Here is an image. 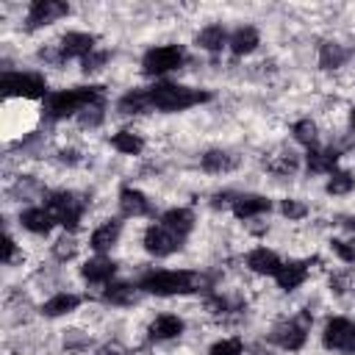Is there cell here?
<instances>
[{
    "label": "cell",
    "mask_w": 355,
    "mask_h": 355,
    "mask_svg": "<svg viewBox=\"0 0 355 355\" xmlns=\"http://www.w3.org/2000/svg\"><path fill=\"white\" fill-rule=\"evenodd\" d=\"M103 103V86H78V89H64V92H53L47 94L44 103V114L50 119H64L72 114H80L89 105Z\"/></svg>",
    "instance_id": "1"
},
{
    "label": "cell",
    "mask_w": 355,
    "mask_h": 355,
    "mask_svg": "<svg viewBox=\"0 0 355 355\" xmlns=\"http://www.w3.org/2000/svg\"><path fill=\"white\" fill-rule=\"evenodd\" d=\"M147 92H150L153 111H183V108H191V105H200V103L211 100L208 92L189 89V86H180V83H155Z\"/></svg>",
    "instance_id": "2"
},
{
    "label": "cell",
    "mask_w": 355,
    "mask_h": 355,
    "mask_svg": "<svg viewBox=\"0 0 355 355\" xmlns=\"http://www.w3.org/2000/svg\"><path fill=\"white\" fill-rule=\"evenodd\" d=\"M200 275L197 272H150L139 280V291L155 294V297H172V294H189L200 288Z\"/></svg>",
    "instance_id": "3"
},
{
    "label": "cell",
    "mask_w": 355,
    "mask_h": 355,
    "mask_svg": "<svg viewBox=\"0 0 355 355\" xmlns=\"http://www.w3.org/2000/svg\"><path fill=\"white\" fill-rule=\"evenodd\" d=\"M44 208L55 216L58 225H64L67 230H75L80 225V216H83L86 202L80 197H75L72 191H53V194H47Z\"/></svg>",
    "instance_id": "4"
},
{
    "label": "cell",
    "mask_w": 355,
    "mask_h": 355,
    "mask_svg": "<svg viewBox=\"0 0 355 355\" xmlns=\"http://www.w3.org/2000/svg\"><path fill=\"white\" fill-rule=\"evenodd\" d=\"M0 89L6 97H28V100H39L47 94V80L42 75L33 72H8L0 80Z\"/></svg>",
    "instance_id": "5"
},
{
    "label": "cell",
    "mask_w": 355,
    "mask_h": 355,
    "mask_svg": "<svg viewBox=\"0 0 355 355\" xmlns=\"http://www.w3.org/2000/svg\"><path fill=\"white\" fill-rule=\"evenodd\" d=\"M183 61H186L183 47H178V44H164V47H153V50L144 53L141 69H144L147 75H164V72H169V69H178Z\"/></svg>",
    "instance_id": "6"
},
{
    "label": "cell",
    "mask_w": 355,
    "mask_h": 355,
    "mask_svg": "<svg viewBox=\"0 0 355 355\" xmlns=\"http://www.w3.org/2000/svg\"><path fill=\"white\" fill-rule=\"evenodd\" d=\"M180 244H183V236L166 230L164 225H150V227L144 230V250H147L150 255H155V258H166V255L178 252Z\"/></svg>",
    "instance_id": "7"
},
{
    "label": "cell",
    "mask_w": 355,
    "mask_h": 355,
    "mask_svg": "<svg viewBox=\"0 0 355 355\" xmlns=\"http://www.w3.org/2000/svg\"><path fill=\"white\" fill-rule=\"evenodd\" d=\"M322 341H324V347H330V349L355 352V324L347 322V319H330V322L324 324Z\"/></svg>",
    "instance_id": "8"
},
{
    "label": "cell",
    "mask_w": 355,
    "mask_h": 355,
    "mask_svg": "<svg viewBox=\"0 0 355 355\" xmlns=\"http://www.w3.org/2000/svg\"><path fill=\"white\" fill-rule=\"evenodd\" d=\"M67 14H69V6L61 3V0H36V3H31V8H28V28L33 31V28L50 25V22L67 17Z\"/></svg>",
    "instance_id": "9"
},
{
    "label": "cell",
    "mask_w": 355,
    "mask_h": 355,
    "mask_svg": "<svg viewBox=\"0 0 355 355\" xmlns=\"http://www.w3.org/2000/svg\"><path fill=\"white\" fill-rule=\"evenodd\" d=\"M308 316H302V322H297V319H288V322H283V324H277L275 327V333H272V341L277 344V347H283V349H300L302 344H305V338H308Z\"/></svg>",
    "instance_id": "10"
},
{
    "label": "cell",
    "mask_w": 355,
    "mask_h": 355,
    "mask_svg": "<svg viewBox=\"0 0 355 355\" xmlns=\"http://www.w3.org/2000/svg\"><path fill=\"white\" fill-rule=\"evenodd\" d=\"M61 58H86L94 53V36L92 33H64L58 42Z\"/></svg>",
    "instance_id": "11"
},
{
    "label": "cell",
    "mask_w": 355,
    "mask_h": 355,
    "mask_svg": "<svg viewBox=\"0 0 355 355\" xmlns=\"http://www.w3.org/2000/svg\"><path fill=\"white\" fill-rule=\"evenodd\" d=\"M230 208H233V214H236L239 219H252V216L266 214V211L272 208V202H269L266 197H261V194H241V197L233 200Z\"/></svg>",
    "instance_id": "12"
},
{
    "label": "cell",
    "mask_w": 355,
    "mask_h": 355,
    "mask_svg": "<svg viewBox=\"0 0 355 355\" xmlns=\"http://www.w3.org/2000/svg\"><path fill=\"white\" fill-rule=\"evenodd\" d=\"M247 266H250L255 275H272V277H275L283 263H280V258H277L272 250L258 247V250H252V252L247 255Z\"/></svg>",
    "instance_id": "13"
},
{
    "label": "cell",
    "mask_w": 355,
    "mask_h": 355,
    "mask_svg": "<svg viewBox=\"0 0 355 355\" xmlns=\"http://www.w3.org/2000/svg\"><path fill=\"white\" fill-rule=\"evenodd\" d=\"M19 222L31 233H50V227L55 225V216L47 208H25L19 214Z\"/></svg>",
    "instance_id": "14"
},
{
    "label": "cell",
    "mask_w": 355,
    "mask_h": 355,
    "mask_svg": "<svg viewBox=\"0 0 355 355\" xmlns=\"http://www.w3.org/2000/svg\"><path fill=\"white\" fill-rule=\"evenodd\" d=\"M119 230H122V225H119L116 219L103 222V225H100V227L92 233L89 247H92L94 252H105V250H111V247L116 244V239H119Z\"/></svg>",
    "instance_id": "15"
},
{
    "label": "cell",
    "mask_w": 355,
    "mask_h": 355,
    "mask_svg": "<svg viewBox=\"0 0 355 355\" xmlns=\"http://www.w3.org/2000/svg\"><path fill=\"white\" fill-rule=\"evenodd\" d=\"M183 333V319L175 313H161L153 324H150V338L155 341H166V338H178Z\"/></svg>",
    "instance_id": "16"
},
{
    "label": "cell",
    "mask_w": 355,
    "mask_h": 355,
    "mask_svg": "<svg viewBox=\"0 0 355 355\" xmlns=\"http://www.w3.org/2000/svg\"><path fill=\"white\" fill-rule=\"evenodd\" d=\"M161 225L178 236H186L194 227V214L189 208H169L161 214Z\"/></svg>",
    "instance_id": "17"
},
{
    "label": "cell",
    "mask_w": 355,
    "mask_h": 355,
    "mask_svg": "<svg viewBox=\"0 0 355 355\" xmlns=\"http://www.w3.org/2000/svg\"><path fill=\"white\" fill-rule=\"evenodd\" d=\"M305 277H308V263H283L280 269H277V275H275V280H277V286L283 288V291H294L297 286H302L305 283Z\"/></svg>",
    "instance_id": "18"
},
{
    "label": "cell",
    "mask_w": 355,
    "mask_h": 355,
    "mask_svg": "<svg viewBox=\"0 0 355 355\" xmlns=\"http://www.w3.org/2000/svg\"><path fill=\"white\" fill-rule=\"evenodd\" d=\"M116 272V263L108 261V258H92L80 266V275L89 280V283H108Z\"/></svg>",
    "instance_id": "19"
},
{
    "label": "cell",
    "mask_w": 355,
    "mask_h": 355,
    "mask_svg": "<svg viewBox=\"0 0 355 355\" xmlns=\"http://www.w3.org/2000/svg\"><path fill=\"white\" fill-rule=\"evenodd\" d=\"M116 111H119V114H147V111H153V105H150V92H147V89H133V92H128L125 97H119Z\"/></svg>",
    "instance_id": "20"
},
{
    "label": "cell",
    "mask_w": 355,
    "mask_h": 355,
    "mask_svg": "<svg viewBox=\"0 0 355 355\" xmlns=\"http://www.w3.org/2000/svg\"><path fill=\"white\" fill-rule=\"evenodd\" d=\"M119 208H122L125 216H144V214H150V202H147V197H144L141 191L130 189V186L119 191Z\"/></svg>",
    "instance_id": "21"
},
{
    "label": "cell",
    "mask_w": 355,
    "mask_h": 355,
    "mask_svg": "<svg viewBox=\"0 0 355 355\" xmlns=\"http://www.w3.org/2000/svg\"><path fill=\"white\" fill-rule=\"evenodd\" d=\"M258 42H261V36H258V31L252 28V25H244V28H239L233 36H230V50L236 53V55H247V53H252L255 47H258Z\"/></svg>",
    "instance_id": "22"
},
{
    "label": "cell",
    "mask_w": 355,
    "mask_h": 355,
    "mask_svg": "<svg viewBox=\"0 0 355 355\" xmlns=\"http://www.w3.org/2000/svg\"><path fill=\"white\" fill-rule=\"evenodd\" d=\"M227 42H230V39H227V33H225L222 25H208V28H202V31L197 33V44H200L202 50H208V53H219Z\"/></svg>",
    "instance_id": "23"
},
{
    "label": "cell",
    "mask_w": 355,
    "mask_h": 355,
    "mask_svg": "<svg viewBox=\"0 0 355 355\" xmlns=\"http://www.w3.org/2000/svg\"><path fill=\"white\" fill-rule=\"evenodd\" d=\"M78 305H80V297H75V294H55V297H50L42 305V313L44 316H64V313H72Z\"/></svg>",
    "instance_id": "24"
},
{
    "label": "cell",
    "mask_w": 355,
    "mask_h": 355,
    "mask_svg": "<svg viewBox=\"0 0 355 355\" xmlns=\"http://www.w3.org/2000/svg\"><path fill=\"white\" fill-rule=\"evenodd\" d=\"M236 166V158L225 150H208L202 155V169L205 172H214V175H222V172H230Z\"/></svg>",
    "instance_id": "25"
},
{
    "label": "cell",
    "mask_w": 355,
    "mask_h": 355,
    "mask_svg": "<svg viewBox=\"0 0 355 355\" xmlns=\"http://www.w3.org/2000/svg\"><path fill=\"white\" fill-rule=\"evenodd\" d=\"M136 288L139 286H130V283H108L103 291V300L111 305H130L136 300Z\"/></svg>",
    "instance_id": "26"
},
{
    "label": "cell",
    "mask_w": 355,
    "mask_h": 355,
    "mask_svg": "<svg viewBox=\"0 0 355 355\" xmlns=\"http://www.w3.org/2000/svg\"><path fill=\"white\" fill-rule=\"evenodd\" d=\"M336 161H338V153L336 150H316L313 147L308 153V169L311 172H333Z\"/></svg>",
    "instance_id": "27"
},
{
    "label": "cell",
    "mask_w": 355,
    "mask_h": 355,
    "mask_svg": "<svg viewBox=\"0 0 355 355\" xmlns=\"http://www.w3.org/2000/svg\"><path fill=\"white\" fill-rule=\"evenodd\" d=\"M111 144H114L119 153H125V155H139L141 147H144V141H141L136 133H130V130H119V133H114Z\"/></svg>",
    "instance_id": "28"
},
{
    "label": "cell",
    "mask_w": 355,
    "mask_h": 355,
    "mask_svg": "<svg viewBox=\"0 0 355 355\" xmlns=\"http://www.w3.org/2000/svg\"><path fill=\"white\" fill-rule=\"evenodd\" d=\"M344 61H347V50H344L341 44H333V42L322 44V53H319V64H322L324 69H336V67H341Z\"/></svg>",
    "instance_id": "29"
},
{
    "label": "cell",
    "mask_w": 355,
    "mask_h": 355,
    "mask_svg": "<svg viewBox=\"0 0 355 355\" xmlns=\"http://www.w3.org/2000/svg\"><path fill=\"white\" fill-rule=\"evenodd\" d=\"M294 139H297L300 144H305V147L313 150V147H316V139H319V136H316V125H313L311 119H300V122L294 125Z\"/></svg>",
    "instance_id": "30"
},
{
    "label": "cell",
    "mask_w": 355,
    "mask_h": 355,
    "mask_svg": "<svg viewBox=\"0 0 355 355\" xmlns=\"http://www.w3.org/2000/svg\"><path fill=\"white\" fill-rule=\"evenodd\" d=\"M352 186H355V178L349 172H330V180H327L330 194H349Z\"/></svg>",
    "instance_id": "31"
},
{
    "label": "cell",
    "mask_w": 355,
    "mask_h": 355,
    "mask_svg": "<svg viewBox=\"0 0 355 355\" xmlns=\"http://www.w3.org/2000/svg\"><path fill=\"white\" fill-rule=\"evenodd\" d=\"M330 247H333V252H336L341 261L355 263V236H352V239H333Z\"/></svg>",
    "instance_id": "32"
},
{
    "label": "cell",
    "mask_w": 355,
    "mask_h": 355,
    "mask_svg": "<svg viewBox=\"0 0 355 355\" xmlns=\"http://www.w3.org/2000/svg\"><path fill=\"white\" fill-rule=\"evenodd\" d=\"M241 352H244V347L239 338H222L211 347V355H241Z\"/></svg>",
    "instance_id": "33"
},
{
    "label": "cell",
    "mask_w": 355,
    "mask_h": 355,
    "mask_svg": "<svg viewBox=\"0 0 355 355\" xmlns=\"http://www.w3.org/2000/svg\"><path fill=\"white\" fill-rule=\"evenodd\" d=\"M78 119H80L83 128H94V125H100V122H103V103L83 108V111L78 114Z\"/></svg>",
    "instance_id": "34"
},
{
    "label": "cell",
    "mask_w": 355,
    "mask_h": 355,
    "mask_svg": "<svg viewBox=\"0 0 355 355\" xmlns=\"http://www.w3.org/2000/svg\"><path fill=\"white\" fill-rule=\"evenodd\" d=\"M280 211H283L286 219H302V216L308 214L305 202H300V200H283V202H280Z\"/></svg>",
    "instance_id": "35"
},
{
    "label": "cell",
    "mask_w": 355,
    "mask_h": 355,
    "mask_svg": "<svg viewBox=\"0 0 355 355\" xmlns=\"http://www.w3.org/2000/svg\"><path fill=\"white\" fill-rule=\"evenodd\" d=\"M105 58H108V53H92V55H86L80 64H83V72H94V69H100L103 64H105Z\"/></svg>",
    "instance_id": "36"
},
{
    "label": "cell",
    "mask_w": 355,
    "mask_h": 355,
    "mask_svg": "<svg viewBox=\"0 0 355 355\" xmlns=\"http://www.w3.org/2000/svg\"><path fill=\"white\" fill-rule=\"evenodd\" d=\"M269 169H272V172H277V175L294 172V169H297V158L288 153V155H283V158H280V164H269Z\"/></svg>",
    "instance_id": "37"
},
{
    "label": "cell",
    "mask_w": 355,
    "mask_h": 355,
    "mask_svg": "<svg viewBox=\"0 0 355 355\" xmlns=\"http://www.w3.org/2000/svg\"><path fill=\"white\" fill-rule=\"evenodd\" d=\"M55 255H58L61 261L72 258V255H75V241H72V239H67V236H64V239H58V241H55Z\"/></svg>",
    "instance_id": "38"
},
{
    "label": "cell",
    "mask_w": 355,
    "mask_h": 355,
    "mask_svg": "<svg viewBox=\"0 0 355 355\" xmlns=\"http://www.w3.org/2000/svg\"><path fill=\"white\" fill-rule=\"evenodd\" d=\"M14 250H17V247H14V239H11V236H6V252H3V261H6V263H11V261H14Z\"/></svg>",
    "instance_id": "39"
},
{
    "label": "cell",
    "mask_w": 355,
    "mask_h": 355,
    "mask_svg": "<svg viewBox=\"0 0 355 355\" xmlns=\"http://www.w3.org/2000/svg\"><path fill=\"white\" fill-rule=\"evenodd\" d=\"M97 355H125V352H122V349H116V347H103Z\"/></svg>",
    "instance_id": "40"
},
{
    "label": "cell",
    "mask_w": 355,
    "mask_h": 355,
    "mask_svg": "<svg viewBox=\"0 0 355 355\" xmlns=\"http://www.w3.org/2000/svg\"><path fill=\"white\" fill-rule=\"evenodd\" d=\"M352 128H355V111H352Z\"/></svg>",
    "instance_id": "41"
}]
</instances>
